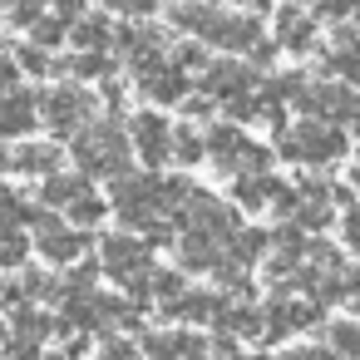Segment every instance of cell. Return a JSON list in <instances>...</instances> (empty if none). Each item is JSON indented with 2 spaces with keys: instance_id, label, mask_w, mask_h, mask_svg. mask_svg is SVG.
Here are the masks:
<instances>
[{
  "instance_id": "cell-2",
  "label": "cell",
  "mask_w": 360,
  "mask_h": 360,
  "mask_svg": "<svg viewBox=\"0 0 360 360\" xmlns=\"http://www.w3.org/2000/svg\"><path fill=\"white\" fill-rule=\"evenodd\" d=\"M40 119L55 139H79L94 124V94L79 84H55L50 94H40Z\"/></svg>"
},
{
  "instance_id": "cell-41",
  "label": "cell",
  "mask_w": 360,
  "mask_h": 360,
  "mask_svg": "<svg viewBox=\"0 0 360 360\" xmlns=\"http://www.w3.org/2000/svg\"><path fill=\"white\" fill-rule=\"evenodd\" d=\"M11 158H15V148H6V143H0V168H11Z\"/></svg>"
},
{
  "instance_id": "cell-1",
  "label": "cell",
  "mask_w": 360,
  "mask_h": 360,
  "mask_svg": "<svg viewBox=\"0 0 360 360\" xmlns=\"http://www.w3.org/2000/svg\"><path fill=\"white\" fill-rule=\"evenodd\" d=\"M75 163H79V173L84 178H124L129 173V153H134V143L124 139V129L114 124V119H94L79 139H75Z\"/></svg>"
},
{
  "instance_id": "cell-18",
  "label": "cell",
  "mask_w": 360,
  "mask_h": 360,
  "mask_svg": "<svg viewBox=\"0 0 360 360\" xmlns=\"http://www.w3.org/2000/svg\"><path fill=\"white\" fill-rule=\"evenodd\" d=\"M222 242H212L207 232H188L178 242V257H183V271H217L222 266Z\"/></svg>"
},
{
  "instance_id": "cell-33",
  "label": "cell",
  "mask_w": 360,
  "mask_h": 360,
  "mask_svg": "<svg viewBox=\"0 0 360 360\" xmlns=\"http://www.w3.org/2000/svg\"><path fill=\"white\" fill-rule=\"evenodd\" d=\"M104 11H124V15H134V20H143V15H153L158 11V0H99Z\"/></svg>"
},
{
  "instance_id": "cell-24",
  "label": "cell",
  "mask_w": 360,
  "mask_h": 360,
  "mask_svg": "<svg viewBox=\"0 0 360 360\" xmlns=\"http://www.w3.org/2000/svg\"><path fill=\"white\" fill-rule=\"evenodd\" d=\"M212 20H217V6H207V0H193V6H173V25H178V30L207 35Z\"/></svg>"
},
{
  "instance_id": "cell-21",
  "label": "cell",
  "mask_w": 360,
  "mask_h": 360,
  "mask_svg": "<svg viewBox=\"0 0 360 360\" xmlns=\"http://www.w3.org/2000/svg\"><path fill=\"white\" fill-rule=\"evenodd\" d=\"M55 75H75V79H114V60L109 55H70L55 65Z\"/></svg>"
},
{
  "instance_id": "cell-20",
  "label": "cell",
  "mask_w": 360,
  "mask_h": 360,
  "mask_svg": "<svg viewBox=\"0 0 360 360\" xmlns=\"http://www.w3.org/2000/svg\"><path fill=\"white\" fill-rule=\"evenodd\" d=\"M311 40H316V25L291 6V11H281V20H276V45L281 50H291V55H306L311 50Z\"/></svg>"
},
{
  "instance_id": "cell-29",
  "label": "cell",
  "mask_w": 360,
  "mask_h": 360,
  "mask_svg": "<svg viewBox=\"0 0 360 360\" xmlns=\"http://www.w3.org/2000/svg\"><path fill=\"white\" fill-rule=\"evenodd\" d=\"M153 296L163 301V306H173V301H183L188 291H183V271H173V266H163V271H153Z\"/></svg>"
},
{
  "instance_id": "cell-8",
  "label": "cell",
  "mask_w": 360,
  "mask_h": 360,
  "mask_svg": "<svg viewBox=\"0 0 360 360\" xmlns=\"http://www.w3.org/2000/svg\"><path fill=\"white\" fill-rule=\"evenodd\" d=\"M139 350L148 360H207L212 340L207 335H193V330H143L139 335Z\"/></svg>"
},
{
  "instance_id": "cell-26",
  "label": "cell",
  "mask_w": 360,
  "mask_h": 360,
  "mask_svg": "<svg viewBox=\"0 0 360 360\" xmlns=\"http://www.w3.org/2000/svg\"><path fill=\"white\" fill-rule=\"evenodd\" d=\"M173 70H183V75H207L212 60H207V50H202L198 40H183V45L173 50Z\"/></svg>"
},
{
  "instance_id": "cell-44",
  "label": "cell",
  "mask_w": 360,
  "mask_h": 360,
  "mask_svg": "<svg viewBox=\"0 0 360 360\" xmlns=\"http://www.w3.org/2000/svg\"><path fill=\"white\" fill-rule=\"evenodd\" d=\"M168 6H178V0H168Z\"/></svg>"
},
{
  "instance_id": "cell-25",
  "label": "cell",
  "mask_w": 360,
  "mask_h": 360,
  "mask_svg": "<svg viewBox=\"0 0 360 360\" xmlns=\"http://www.w3.org/2000/svg\"><path fill=\"white\" fill-rule=\"evenodd\" d=\"M70 30H75L70 20H60V15H40V20L30 25V45H35V50H55L60 40H70Z\"/></svg>"
},
{
  "instance_id": "cell-30",
  "label": "cell",
  "mask_w": 360,
  "mask_h": 360,
  "mask_svg": "<svg viewBox=\"0 0 360 360\" xmlns=\"http://www.w3.org/2000/svg\"><path fill=\"white\" fill-rule=\"evenodd\" d=\"M15 65H20V75H30V79H40V75H55L50 55H45V50H35V45H20V50H15Z\"/></svg>"
},
{
  "instance_id": "cell-19",
  "label": "cell",
  "mask_w": 360,
  "mask_h": 360,
  "mask_svg": "<svg viewBox=\"0 0 360 360\" xmlns=\"http://www.w3.org/2000/svg\"><path fill=\"white\" fill-rule=\"evenodd\" d=\"M55 330H60V321H55V316H45L40 306H20V311H11V340L45 345Z\"/></svg>"
},
{
  "instance_id": "cell-28",
  "label": "cell",
  "mask_w": 360,
  "mask_h": 360,
  "mask_svg": "<svg viewBox=\"0 0 360 360\" xmlns=\"http://www.w3.org/2000/svg\"><path fill=\"white\" fill-rule=\"evenodd\" d=\"M30 262V232H6L0 237V266H25Z\"/></svg>"
},
{
  "instance_id": "cell-7",
  "label": "cell",
  "mask_w": 360,
  "mask_h": 360,
  "mask_svg": "<svg viewBox=\"0 0 360 360\" xmlns=\"http://www.w3.org/2000/svg\"><path fill=\"white\" fill-rule=\"evenodd\" d=\"M252 148H257V143H252L237 124H212V129H207V158L217 163V173L242 178L247 163H252Z\"/></svg>"
},
{
  "instance_id": "cell-5",
  "label": "cell",
  "mask_w": 360,
  "mask_h": 360,
  "mask_svg": "<svg viewBox=\"0 0 360 360\" xmlns=\"http://www.w3.org/2000/svg\"><path fill=\"white\" fill-rule=\"evenodd\" d=\"M148 242L143 237H134V232H114V237H104V271L119 281V286H129L134 276H148Z\"/></svg>"
},
{
  "instance_id": "cell-42",
  "label": "cell",
  "mask_w": 360,
  "mask_h": 360,
  "mask_svg": "<svg viewBox=\"0 0 360 360\" xmlns=\"http://www.w3.org/2000/svg\"><path fill=\"white\" fill-rule=\"evenodd\" d=\"M0 340H6V345H11V330H6V321H0Z\"/></svg>"
},
{
  "instance_id": "cell-37",
  "label": "cell",
  "mask_w": 360,
  "mask_h": 360,
  "mask_svg": "<svg viewBox=\"0 0 360 360\" xmlns=\"http://www.w3.org/2000/svg\"><path fill=\"white\" fill-rule=\"evenodd\" d=\"M104 104L109 109H124V84L119 79H104Z\"/></svg>"
},
{
  "instance_id": "cell-31",
  "label": "cell",
  "mask_w": 360,
  "mask_h": 360,
  "mask_svg": "<svg viewBox=\"0 0 360 360\" xmlns=\"http://www.w3.org/2000/svg\"><path fill=\"white\" fill-rule=\"evenodd\" d=\"M330 345L350 360V355H360V326H330Z\"/></svg>"
},
{
  "instance_id": "cell-12",
  "label": "cell",
  "mask_w": 360,
  "mask_h": 360,
  "mask_svg": "<svg viewBox=\"0 0 360 360\" xmlns=\"http://www.w3.org/2000/svg\"><path fill=\"white\" fill-rule=\"evenodd\" d=\"M35 119H40V94H35V89H15V94L0 99V139L30 134Z\"/></svg>"
},
{
  "instance_id": "cell-3",
  "label": "cell",
  "mask_w": 360,
  "mask_h": 360,
  "mask_svg": "<svg viewBox=\"0 0 360 360\" xmlns=\"http://www.w3.org/2000/svg\"><path fill=\"white\" fill-rule=\"evenodd\" d=\"M276 153L291 158V163H330V158L345 153V134H340V129H326V124H316V119H306V124H296L291 134H281Z\"/></svg>"
},
{
  "instance_id": "cell-11",
  "label": "cell",
  "mask_w": 360,
  "mask_h": 360,
  "mask_svg": "<svg viewBox=\"0 0 360 360\" xmlns=\"http://www.w3.org/2000/svg\"><path fill=\"white\" fill-rule=\"evenodd\" d=\"M35 247H40V257L45 262H55V266H79V262H89L84 252L94 247V237L89 232H79V227H60V232H50V237H35Z\"/></svg>"
},
{
  "instance_id": "cell-40",
  "label": "cell",
  "mask_w": 360,
  "mask_h": 360,
  "mask_svg": "<svg viewBox=\"0 0 360 360\" xmlns=\"http://www.w3.org/2000/svg\"><path fill=\"white\" fill-rule=\"evenodd\" d=\"M207 6H212V0H207ZM227 6H247V15H262L271 0H227Z\"/></svg>"
},
{
  "instance_id": "cell-27",
  "label": "cell",
  "mask_w": 360,
  "mask_h": 360,
  "mask_svg": "<svg viewBox=\"0 0 360 360\" xmlns=\"http://www.w3.org/2000/svg\"><path fill=\"white\" fill-rule=\"evenodd\" d=\"M99 217H109V198H99V193H89L70 207V227H94Z\"/></svg>"
},
{
  "instance_id": "cell-17",
  "label": "cell",
  "mask_w": 360,
  "mask_h": 360,
  "mask_svg": "<svg viewBox=\"0 0 360 360\" xmlns=\"http://www.w3.org/2000/svg\"><path fill=\"white\" fill-rule=\"evenodd\" d=\"M89 193H94V188H89L84 173H55V178H45V188H40L35 202H45V207L55 212V207H75V202L89 198Z\"/></svg>"
},
{
  "instance_id": "cell-4",
  "label": "cell",
  "mask_w": 360,
  "mask_h": 360,
  "mask_svg": "<svg viewBox=\"0 0 360 360\" xmlns=\"http://www.w3.org/2000/svg\"><path fill=\"white\" fill-rule=\"evenodd\" d=\"M129 143H134V153H139L148 168H163V163L173 158V124H168L158 109H143V114H134V124H129Z\"/></svg>"
},
{
  "instance_id": "cell-34",
  "label": "cell",
  "mask_w": 360,
  "mask_h": 360,
  "mask_svg": "<svg viewBox=\"0 0 360 360\" xmlns=\"http://www.w3.org/2000/svg\"><path fill=\"white\" fill-rule=\"evenodd\" d=\"M326 222H330V207H326V202H301L296 227H326Z\"/></svg>"
},
{
  "instance_id": "cell-35",
  "label": "cell",
  "mask_w": 360,
  "mask_h": 360,
  "mask_svg": "<svg viewBox=\"0 0 360 360\" xmlns=\"http://www.w3.org/2000/svg\"><path fill=\"white\" fill-rule=\"evenodd\" d=\"M212 104H217V99H207V94H193V99L183 104V114H188L193 124H202V119H212Z\"/></svg>"
},
{
  "instance_id": "cell-36",
  "label": "cell",
  "mask_w": 360,
  "mask_h": 360,
  "mask_svg": "<svg viewBox=\"0 0 360 360\" xmlns=\"http://www.w3.org/2000/svg\"><path fill=\"white\" fill-rule=\"evenodd\" d=\"M84 350H89V335H84V330H75V335H65L60 360H84Z\"/></svg>"
},
{
  "instance_id": "cell-22",
  "label": "cell",
  "mask_w": 360,
  "mask_h": 360,
  "mask_svg": "<svg viewBox=\"0 0 360 360\" xmlns=\"http://www.w3.org/2000/svg\"><path fill=\"white\" fill-rule=\"evenodd\" d=\"M173 158H178L183 168L202 163V158H207V134H198L193 124H178V129H173Z\"/></svg>"
},
{
  "instance_id": "cell-32",
  "label": "cell",
  "mask_w": 360,
  "mask_h": 360,
  "mask_svg": "<svg viewBox=\"0 0 360 360\" xmlns=\"http://www.w3.org/2000/svg\"><path fill=\"white\" fill-rule=\"evenodd\" d=\"M99 360H139V345H134V340H124V335H104Z\"/></svg>"
},
{
  "instance_id": "cell-15",
  "label": "cell",
  "mask_w": 360,
  "mask_h": 360,
  "mask_svg": "<svg viewBox=\"0 0 360 360\" xmlns=\"http://www.w3.org/2000/svg\"><path fill=\"white\" fill-rule=\"evenodd\" d=\"M114 30L119 25H109V15H84V20H75L70 45H75V55H109L114 50Z\"/></svg>"
},
{
  "instance_id": "cell-9",
  "label": "cell",
  "mask_w": 360,
  "mask_h": 360,
  "mask_svg": "<svg viewBox=\"0 0 360 360\" xmlns=\"http://www.w3.org/2000/svg\"><path fill=\"white\" fill-rule=\"evenodd\" d=\"M207 45H217V50H232V55H252L257 45H262V20L257 15H227V11H217V20L207 25V35H202Z\"/></svg>"
},
{
  "instance_id": "cell-23",
  "label": "cell",
  "mask_w": 360,
  "mask_h": 360,
  "mask_svg": "<svg viewBox=\"0 0 360 360\" xmlns=\"http://www.w3.org/2000/svg\"><path fill=\"white\" fill-rule=\"evenodd\" d=\"M271 193H276V178H237V183H232V202H237V207H247V212L266 207V202H271Z\"/></svg>"
},
{
  "instance_id": "cell-16",
  "label": "cell",
  "mask_w": 360,
  "mask_h": 360,
  "mask_svg": "<svg viewBox=\"0 0 360 360\" xmlns=\"http://www.w3.org/2000/svg\"><path fill=\"white\" fill-rule=\"evenodd\" d=\"M139 94H143L148 104H188V75L173 70V65H163L158 75L139 79Z\"/></svg>"
},
{
  "instance_id": "cell-14",
  "label": "cell",
  "mask_w": 360,
  "mask_h": 360,
  "mask_svg": "<svg viewBox=\"0 0 360 360\" xmlns=\"http://www.w3.org/2000/svg\"><path fill=\"white\" fill-rule=\"evenodd\" d=\"M60 163H65V148L60 143H20L15 158H11V168L25 173V178H55Z\"/></svg>"
},
{
  "instance_id": "cell-6",
  "label": "cell",
  "mask_w": 360,
  "mask_h": 360,
  "mask_svg": "<svg viewBox=\"0 0 360 360\" xmlns=\"http://www.w3.org/2000/svg\"><path fill=\"white\" fill-rule=\"evenodd\" d=\"M163 50H168V35H163L158 25L129 20V25H119V30H114V55H124V60H129V70L163 60Z\"/></svg>"
},
{
  "instance_id": "cell-13",
  "label": "cell",
  "mask_w": 360,
  "mask_h": 360,
  "mask_svg": "<svg viewBox=\"0 0 360 360\" xmlns=\"http://www.w3.org/2000/svg\"><path fill=\"white\" fill-rule=\"evenodd\" d=\"M222 306H227V296H217V291H188L183 301L158 306V311H163L168 321H188V326H217Z\"/></svg>"
},
{
  "instance_id": "cell-10",
  "label": "cell",
  "mask_w": 360,
  "mask_h": 360,
  "mask_svg": "<svg viewBox=\"0 0 360 360\" xmlns=\"http://www.w3.org/2000/svg\"><path fill=\"white\" fill-rule=\"evenodd\" d=\"M252 84H257V75H252L247 65H237V60H212V70L202 75V94L217 99V104H227V99H247Z\"/></svg>"
},
{
  "instance_id": "cell-43",
  "label": "cell",
  "mask_w": 360,
  "mask_h": 360,
  "mask_svg": "<svg viewBox=\"0 0 360 360\" xmlns=\"http://www.w3.org/2000/svg\"><path fill=\"white\" fill-rule=\"evenodd\" d=\"M242 360H271V355H262V350H257V355H242Z\"/></svg>"
},
{
  "instance_id": "cell-38",
  "label": "cell",
  "mask_w": 360,
  "mask_h": 360,
  "mask_svg": "<svg viewBox=\"0 0 360 360\" xmlns=\"http://www.w3.org/2000/svg\"><path fill=\"white\" fill-rule=\"evenodd\" d=\"M345 242H350V247H360V207L345 217Z\"/></svg>"
},
{
  "instance_id": "cell-39",
  "label": "cell",
  "mask_w": 360,
  "mask_h": 360,
  "mask_svg": "<svg viewBox=\"0 0 360 360\" xmlns=\"http://www.w3.org/2000/svg\"><path fill=\"white\" fill-rule=\"evenodd\" d=\"M252 60H257V65H271V60H276V45H271V40H262V45L252 50Z\"/></svg>"
}]
</instances>
